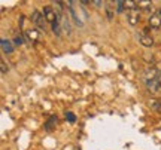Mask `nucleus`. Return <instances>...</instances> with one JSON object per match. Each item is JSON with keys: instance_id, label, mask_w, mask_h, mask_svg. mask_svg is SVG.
I'll list each match as a JSON object with an SVG mask.
<instances>
[{"instance_id": "nucleus-11", "label": "nucleus", "mask_w": 161, "mask_h": 150, "mask_svg": "<svg viewBox=\"0 0 161 150\" xmlns=\"http://www.w3.org/2000/svg\"><path fill=\"white\" fill-rule=\"evenodd\" d=\"M52 30H54V33L57 36L61 34V27H60V18H57L54 23H52Z\"/></svg>"}, {"instance_id": "nucleus-7", "label": "nucleus", "mask_w": 161, "mask_h": 150, "mask_svg": "<svg viewBox=\"0 0 161 150\" xmlns=\"http://www.w3.org/2000/svg\"><path fill=\"white\" fill-rule=\"evenodd\" d=\"M25 36H27V39H29V40H31V42H37V40H39V37H40L39 31H37V30H35V28L25 30Z\"/></svg>"}, {"instance_id": "nucleus-4", "label": "nucleus", "mask_w": 161, "mask_h": 150, "mask_svg": "<svg viewBox=\"0 0 161 150\" xmlns=\"http://www.w3.org/2000/svg\"><path fill=\"white\" fill-rule=\"evenodd\" d=\"M43 15H45L46 21H49V23H54V21L58 18L55 11L52 9V6H45V8H43Z\"/></svg>"}, {"instance_id": "nucleus-6", "label": "nucleus", "mask_w": 161, "mask_h": 150, "mask_svg": "<svg viewBox=\"0 0 161 150\" xmlns=\"http://www.w3.org/2000/svg\"><path fill=\"white\" fill-rule=\"evenodd\" d=\"M139 42H140V45L145 48H151L154 45V39L151 37V36H146V34H140L139 36Z\"/></svg>"}, {"instance_id": "nucleus-18", "label": "nucleus", "mask_w": 161, "mask_h": 150, "mask_svg": "<svg viewBox=\"0 0 161 150\" xmlns=\"http://www.w3.org/2000/svg\"><path fill=\"white\" fill-rule=\"evenodd\" d=\"M106 12H108V18L112 19V18H114V12H112V8H110V6H106Z\"/></svg>"}, {"instance_id": "nucleus-9", "label": "nucleus", "mask_w": 161, "mask_h": 150, "mask_svg": "<svg viewBox=\"0 0 161 150\" xmlns=\"http://www.w3.org/2000/svg\"><path fill=\"white\" fill-rule=\"evenodd\" d=\"M55 125H57V116H51V117L48 119V122H46L45 129H46V131H49V132H51L52 129L55 128Z\"/></svg>"}, {"instance_id": "nucleus-19", "label": "nucleus", "mask_w": 161, "mask_h": 150, "mask_svg": "<svg viewBox=\"0 0 161 150\" xmlns=\"http://www.w3.org/2000/svg\"><path fill=\"white\" fill-rule=\"evenodd\" d=\"M63 24H64V28L67 33H70V25H69V21H67V18H64L63 19Z\"/></svg>"}, {"instance_id": "nucleus-2", "label": "nucleus", "mask_w": 161, "mask_h": 150, "mask_svg": "<svg viewBox=\"0 0 161 150\" xmlns=\"http://www.w3.org/2000/svg\"><path fill=\"white\" fill-rule=\"evenodd\" d=\"M149 27L154 30H158L161 27V11L154 12L149 17Z\"/></svg>"}, {"instance_id": "nucleus-22", "label": "nucleus", "mask_w": 161, "mask_h": 150, "mask_svg": "<svg viewBox=\"0 0 161 150\" xmlns=\"http://www.w3.org/2000/svg\"><path fill=\"white\" fill-rule=\"evenodd\" d=\"M160 103H161V100H160Z\"/></svg>"}, {"instance_id": "nucleus-16", "label": "nucleus", "mask_w": 161, "mask_h": 150, "mask_svg": "<svg viewBox=\"0 0 161 150\" xmlns=\"http://www.w3.org/2000/svg\"><path fill=\"white\" fill-rule=\"evenodd\" d=\"M14 43H15L17 46L23 45V43H24V37H23V36H15V39H14Z\"/></svg>"}, {"instance_id": "nucleus-8", "label": "nucleus", "mask_w": 161, "mask_h": 150, "mask_svg": "<svg viewBox=\"0 0 161 150\" xmlns=\"http://www.w3.org/2000/svg\"><path fill=\"white\" fill-rule=\"evenodd\" d=\"M127 19H128V24H130V25H137L139 21H140V17H139L137 11H133L131 13H128Z\"/></svg>"}, {"instance_id": "nucleus-13", "label": "nucleus", "mask_w": 161, "mask_h": 150, "mask_svg": "<svg viewBox=\"0 0 161 150\" xmlns=\"http://www.w3.org/2000/svg\"><path fill=\"white\" fill-rule=\"evenodd\" d=\"M139 8H142L143 11H149L151 6H152V2H137Z\"/></svg>"}, {"instance_id": "nucleus-17", "label": "nucleus", "mask_w": 161, "mask_h": 150, "mask_svg": "<svg viewBox=\"0 0 161 150\" xmlns=\"http://www.w3.org/2000/svg\"><path fill=\"white\" fill-rule=\"evenodd\" d=\"M0 67H2V75H6L8 73V65H6V63L3 59L0 61Z\"/></svg>"}, {"instance_id": "nucleus-5", "label": "nucleus", "mask_w": 161, "mask_h": 150, "mask_svg": "<svg viewBox=\"0 0 161 150\" xmlns=\"http://www.w3.org/2000/svg\"><path fill=\"white\" fill-rule=\"evenodd\" d=\"M0 46H2L3 54H12V52H14V43H12L11 40H8V39H5V37L0 42Z\"/></svg>"}, {"instance_id": "nucleus-10", "label": "nucleus", "mask_w": 161, "mask_h": 150, "mask_svg": "<svg viewBox=\"0 0 161 150\" xmlns=\"http://www.w3.org/2000/svg\"><path fill=\"white\" fill-rule=\"evenodd\" d=\"M124 6L125 9H130V11H136L137 9V2H133V0H124Z\"/></svg>"}, {"instance_id": "nucleus-20", "label": "nucleus", "mask_w": 161, "mask_h": 150, "mask_svg": "<svg viewBox=\"0 0 161 150\" xmlns=\"http://www.w3.org/2000/svg\"><path fill=\"white\" fill-rule=\"evenodd\" d=\"M91 3H92V5H96L97 8H100V6L103 5V2H98V0H96V2H91Z\"/></svg>"}, {"instance_id": "nucleus-15", "label": "nucleus", "mask_w": 161, "mask_h": 150, "mask_svg": "<svg viewBox=\"0 0 161 150\" xmlns=\"http://www.w3.org/2000/svg\"><path fill=\"white\" fill-rule=\"evenodd\" d=\"M66 119L70 122V123H73V122L76 121V116L72 113V111H66Z\"/></svg>"}, {"instance_id": "nucleus-12", "label": "nucleus", "mask_w": 161, "mask_h": 150, "mask_svg": "<svg viewBox=\"0 0 161 150\" xmlns=\"http://www.w3.org/2000/svg\"><path fill=\"white\" fill-rule=\"evenodd\" d=\"M151 107L155 110V111H160L161 113V103H160V100H151Z\"/></svg>"}, {"instance_id": "nucleus-3", "label": "nucleus", "mask_w": 161, "mask_h": 150, "mask_svg": "<svg viewBox=\"0 0 161 150\" xmlns=\"http://www.w3.org/2000/svg\"><path fill=\"white\" fill-rule=\"evenodd\" d=\"M145 85H146V88L149 89L151 92H158L161 88V82L158 80V79H145Z\"/></svg>"}, {"instance_id": "nucleus-14", "label": "nucleus", "mask_w": 161, "mask_h": 150, "mask_svg": "<svg viewBox=\"0 0 161 150\" xmlns=\"http://www.w3.org/2000/svg\"><path fill=\"white\" fill-rule=\"evenodd\" d=\"M115 5H116V12H122L124 9H125L124 0H118V2H115Z\"/></svg>"}, {"instance_id": "nucleus-1", "label": "nucleus", "mask_w": 161, "mask_h": 150, "mask_svg": "<svg viewBox=\"0 0 161 150\" xmlns=\"http://www.w3.org/2000/svg\"><path fill=\"white\" fill-rule=\"evenodd\" d=\"M31 21L35 25H37L40 30H45L46 27V18L43 13H40L39 11H35L33 12V15H31Z\"/></svg>"}, {"instance_id": "nucleus-21", "label": "nucleus", "mask_w": 161, "mask_h": 150, "mask_svg": "<svg viewBox=\"0 0 161 150\" xmlns=\"http://www.w3.org/2000/svg\"><path fill=\"white\" fill-rule=\"evenodd\" d=\"M158 80H160V79H158ZM160 82H161V80H160Z\"/></svg>"}]
</instances>
